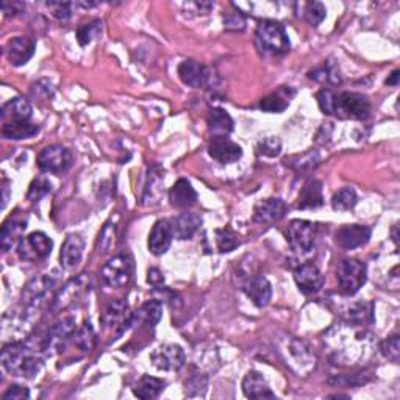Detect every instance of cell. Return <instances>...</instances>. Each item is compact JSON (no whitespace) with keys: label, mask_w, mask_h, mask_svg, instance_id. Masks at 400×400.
<instances>
[{"label":"cell","mask_w":400,"mask_h":400,"mask_svg":"<svg viewBox=\"0 0 400 400\" xmlns=\"http://www.w3.org/2000/svg\"><path fill=\"white\" fill-rule=\"evenodd\" d=\"M30 397V391L26 387H21V384H11V387L4 392L2 399L4 400H24Z\"/></svg>","instance_id":"816d5d0a"},{"label":"cell","mask_w":400,"mask_h":400,"mask_svg":"<svg viewBox=\"0 0 400 400\" xmlns=\"http://www.w3.org/2000/svg\"><path fill=\"white\" fill-rule=\"evenodd\" d=\"M336 99L338 96L330 88L321 89L316 94L319 109L322 113L327 114V116H333V114L336 116Z\"/></svg>","instance_id":"f6af8a7d"},{"label":"cell","mask_w":400,"mask_h":400,"mask_svg":"<svg viewBox=\"0 0 400 400\" xmlns=\"http://www.w3.org/2000/svg\"><path fill=\"white\" fill-rule=\"evenodd\" d=\"M114 240H116V226L111 224H105V227L102 228V232L99 235V241H97V250L100 253H106L110 252L111 248L114 245Z\"/></svg>","instance_id":"7dc6e473"},{"label":"cell","mask_w":400,"mask_h":400,"mask_svg":"<svg viewBox=\"0 0 400 400\" xmlns=\"http://www.w3.org/2000/svg\"><path fill=\"white\" fill-rule=\"evenodd\" d=\"M294 96L296 91L291 87H280L277 91L260 100V109L266 113H283L288 109Z\"/></svg>","instance_id":"4316f807"},{"label":"cell","mask_w":400,"mask_h":400,"mask_svg":"<svg viewBox=\"0 0 400 400\" xmlns=\"http://www.w3.org/2000/svg\"><path fill=\"white\" fill-rule=\"evenodd\" d=\"M336 279L341 294L349 297L355 296L366 283L367 266L357 258H345L338 265Z\"/></svg>","instance_id":"3957f363"},{"label":"cell","mask_w":400,"mask_h":400,"mask_svg":"<svg viewBox=\"0 0 400 400\" xmlns=\"http://www.w3.org/2000/svg\"><path fill=\"white\" fill-rule=\"evenodd\" d=\"M169 224H171L172 236L175 240L187 241L191 240V238L197 233L200 224H202V219L194 213H182L169 222Z\"/></svg>","instance_id":"d4e9b609"},{"label":"cell","mask_w":400,"mask_h":400,"mask_svg":"<svg viewBox=\"0 0 400 400\" xmlns=\"http://www.w3.org/2000/svg\"><path fill=\"white\" fill-rule=\"evenodd\" d=\"M104 24L100 19H94L88 22V24H83L77 28V41L82 45V48H87L94 40H99L100 35H102Z\"/></svg>","instance_id":"f35d334b"},{"label":"cell","mask_w":400,"mask_h":400,"mask_svg":"<svg viewBox=\"0 0 400 400\" xmlns=\"http://www.w3.org/2000/svg\"><path fill=\"white\" fill-rule=\"evenodd\" d=\"M2 10L5 11L6 16H18L19 13H22L26 10V6L24 4H21V2H4L2 4Z\"/></svg>","instance_id":"db71d44e"},{"label":"cell","mask_w":400,"mask_h":400,"mask_svg":"<svg viewBox=\"0 0 400 400\" xmlns=\"http://www.w3.org/2000/svg\"><path fill=\"white\" fill-rule=\"evenodd\" d=\"M309 79L322 84H330V87H336V84H341L343 82L340 67L333 60L322 61L319 66L313 67L309 72Z\"/></svg>","instance_id":"4dcf8cb0"},{"label":"cell","mask_w":400,"mask_h":400,"mask_svg":"<svg viewBox=\"0 0 400 400\" xmlns=\"http://www.w3.org/2000/svg\"><path fill=\"white\" fill-rule=\"evenodd\" d=\"M243 292L258 309H265L272 299V284L263 275H252L243 284Z\"/></svg>","instance_id":"e0dca14e"},{"label":"cell","mask_w":400,"mask_h":400,"mask_svg":"<svg viewBox=\"0 0 400 400\" xmlns=\"http://www.w3.org/2000/svg\"><path fill=\"white\" fill-rule=\"evenodd\" d=\"M287 216V204L279 197L261 200L253 209V222L261 226L275 224Z\"/></svg>","instance_id":"2e32d148"},{"label":"cell","mask_w":400,"mask_h":400,"mask_svg":"<svg viewBox=\"0 0 400 400\" xmlns=\"http://www.w3.org/2000/svg\"><path fill=\"white\" fill-rule=\"evenodd\" d=\"M83 250H84V241L80 235H69L66 241L61 245L60 252V263L67 271L77 267L80 265L83 258Z\"/></svg>","instance_id":"cb8c5ba5"},{"label":"cell","mask_w":400,"mask_h":400,"mask_svg":"<svg viewBox=\"0 0 400 400\" xmlns=\"http://www.w3.org/2000/svg\"><path fill=\"white\" fill-rule=\"evenodd\" d=\"M35 48L36 44L33 40H30L27 36H16L6 44L5 55L13 66L19 67L27 65L32 60V57L35 55Z\"/></svg>","instance_id":"44dd1931"},{"label":"cell","mask_w":400,"mask_h":400,"mask_svg":"<svg viewBox=\"0 0 400 400\" xmlns=\"http://www.w3.org/2000/svg\"><path fill=\"white\" fill-rule=\"evenodd\" d=\"M224 24H226V28L228 30H232V28L243 30L245 26V21L240 11H233V13L224 14Z\"/></svg>","instance_id":"f5cc1de1"},{"label":"cell","mask_w":400,"mask_h":400,"mask_svg":"<svg viewBox=\"0 0 400 400\" xmlns=\"http://www.w3.org/2000/svg\"><path fill=\"white\" fill-rule=\"evenodd\" d=\"M9 191H10V188H9V182L4 180V183H2V192H4V197H2V200H4L2 209H5L6 204H9Z\"/></svg>","instance_id":"6f0895ef"},{"label":"cell","mask_w":400,"mask_h":400,"mask_svg":"<svg viewBox=\"0 0 400 400\" xmlns=\"http://www.w3.org/2000/svg\"><path fill=\"white\" fill-rule=\"evenodd\" d=\"M358 202V196L352 187H344L336 191L332 197V209L335 211H349Z\"/></svg>","instance_id":"74e56055"},{"label":"cell","mask_w":400,"mask_h":400,"mask_svg":"<svg viewBox=\"0 0 400 400\" xmlns=\"http://www.w3.org/2000/svg\"><path fill=\"white\" fill-rule=\"evenodd\" d=\"M349 319L353 326L363 327L365 324L372 322V304H357L349 311Z\"/></svg>","instance_id":"b9f144b4"},{"label":"cell","mask_w":400,"mask_h":400,"mask_svg":"<svg viewBox=\"0 0 400 400\" xmlns=\"http://www.w3.org/2000/svg\"><path fill=\"white\" fill-rule=\"evenodd\" d=\"M399 79H400V71H399V69H396V71H392V74L388 77L387 80H384V83H387L388 87H397Z\"/></svg>","instance_id":"9f6ffc18"},{"label":"cell","mask_w":400,"mask_h":400,"mask_svg":"<svg viewBox=\"0 0 400 400\" xmlns=\"http://www.w3.org/2000/svg\"><path fill=\"white\" fill-rule=\"evenodd\" d=\"M180 80L189 88H204L210 80V71L204 63H200L197 60H184L179 65Z\"/></svg>","instance_id":"ac0fdd59"},{"label":"cell","mask_w":400,"mask_h":400,"mask_svg":"<svg viewBox=\"0 0 400 400\" xmlns=\"http://www.w3.org/2000/svg\"><path fill=\"white\" fill-rule=\"evenodd\" d=\"M72 338H74L75 345L82 352L88 353L92 349H94V345H96V332H94V328H92L91 322L84 321L83 326L80 328L75 330V333H74Z\"/></svg>","instance_id":"8d00e7d4"},{"label":"cell","mask_w":400,"mask_h":400,"mask_svg":"<svg viewBox=\"0 0 400 400\" xmlns=\"http://www.w3.org/2000/svg\"><path fill=\"white\" fill-rule=\"evenodd\" d=\"M324 205V194H322V182L310 179L304 184L299 194L300 210H314Z\"/></svg>","instance_id":"f1b7e54d"},{"label":"cell","mask_w":400,"mask_h":400,"mask_svg":"<svg viewBox=\"0 0 400 400\" xmlns=\"http://www.w3.org/2000/svg\"><path fill=\"white\" fill-rule=\"evenodd\" d=\"M392 241H394L396 245H397V243H399V238H397V226L392 227Z\"/></svg>","instance_id":"680465c9"},{"label":"cell","mask_w":400,"mask_h":400,"mask_svg":"<svg viewBox=\"0 0 400 400\" xmlns=\"http://www.w3.org/2000/svg\"><path fill=\"white\" fill-rule=\"evenodd\" d=\"M32 111V105L26 97H14L4 104L2 110H0V121H2V126L11 124V122L30 121Z\"/></svg>","instance_id":"603a6c76"},{"label":"cell","mask_w":400,"mask_h":400,"mask_svg":"<svg viewBox=\"0 0 400 400\" xmlns=\"http://www.w3.org/2000/svg\"><path fill=\"white\" fill-rule=\"evenodd\" d=\"M27 228V218L21 216L19 213L10 216L4 222L2 230H0V245L4 252H10L14 245L21 243L24 238V232Z\"/></svg>","instance_id":"ffe728a7"},{"label":"cell","mask_w":400,"mask_h":400,"mask_svg":"<svg viewBox=\"0 0 400 400\" xmlns=\"http://www.w3.org/2000/svg\"><path fill=\"white\" fill-rule=\"evenodd\" d=\"M243 392L248 399L261 400V399H275V394L269 388L265 377L257 371L245 374L243 380Z\"/></svg>","instance_id":"484cf974"},{"label":"cell","mask_w":400,"mask_h":400,"mask_svg":"<svg viewBox=\"0 0 400 400\" xmlns=\"http://www.w3.org/2000/svg\"><path fill=\"white\" fill-rule=\"evenodd\" d=\"M100 275L106 287L114 289L124 288L132 279V261L127 255L113 257L106 261Z\"/></svg>","instance_id":"30bf717a"},{"label":"cell","mask_w":400,"mask_h":400,"mask_svg":"<svg viewBox=\"0 0 400 400\" xmlns=\"http://www.w3.org/2000/svg\"><path fill=\"white\" fill-rule=\"evenodd\" d=\"M319 161H321L319 152L310 150L302 153V155H296L284 160V163H287V166H289L291 169H294L297 174H310L318 167Z\"/></svg>","instance_id":"d590c367"},{"label":"cell","mask_w":400,"mask_h":400,"mask_svg":"<svg viewBox=\"0 0 400 400\" xmlns=\"http://www.w3.org/2000/svg\"><path fill=\"white\" fill-rule=\"evenodd\" d=\"M41 353H44L43 338L36 345H33L32 340L13 341L4 345L0 361L9 374L21 379H33L43 367Z\"/></svg>","instance_id":"6da1fadb"},{"label":"cell","mask_w":400,"mask_h":400,"mask_svg":"<svg viewBox=\"0 0 400 400\" xmlns=\"http://www.w3.org/2000/svg\"><path fill=\"white\" fill-rule=\"evenodd\" d=\"M371 379H372L371 371H361L358 374L348 375V377H336V379H330L328 382L335 384H343V387H361V384L371 382Z\"/></svg>","instance_id":"c3c4849f"},{"label":"cell","mask_w":400,"mask_h":400,"mask_svg":"<svg viewBox=\"0 0 400 400\" xmlns=\"http://www.w3.org/2000/svg\"><path fill=\"white\" fill-rule=\"evenodd\" d=\"M57 280L50 275H35L33 279H30L24 289H22V302L28 309H36L40 306L45 299L49 297L50 291L55 288Z\"/></svg>","instance_id":"8fae6325"},{"label":"cell","mask_w":400,"mask_h":400,"mask_svg":"<svg viewBox=\"0 0 400 400\" xmlns=\"http://www.w3.org/2000/svg\"><path fill=\"white\" fill-rule=\"evenodd\" d=\"M172 230H171V224L169 221L160 219L153 224L150 233H149V241H148V248L152 255L155 257H161L171 248L172 243Z\"/></svg>","instance_id":"7402d4cb"},{"label":"cell","mask_w":400,"mask_h":400,"mask_svg":"<svg viewBox=\"0 0 400 400\" xmlns=\"http://www.w3.org/2000/svg\"><path fill=\"white\" fill-rule=\"evenodd\" d=\"M209 153L213 160L222 165H228L243 157V149L227 136H213L209 144Z\"/></svg>","instance_id":"d6986e66"},{"label":"cell","mask_w":400,"mask_h":400,"mask_svg":"<svg viewBox=\"0 0 400 400\" xmlns=\"http://www.w3.org/2000/svg\"><path fill=\"white\" fill-rule=\"evenodd\" d=\"M100 321H102V326L105 330H113V332L116 333L114 340H118V338L121 335H124L130 327L135 326L133 313L130 311V306L126 300L121 299L113 300V302L109 304Z\"/></svg>","instance_id":"5b68a950"},{"label":"cell","mask_w":400,"mask_h":400,"mask_svg":"<svg viewBox=\"0 0 400 400\" xmlns=\"http://www.w3.org/2000/svg\"><path fill=\"white\" fill-rule=\"evenodd\" d=\"M258 155L275 158L282 153V140L279 136H266L257 144Z\"/></svg>","instance_id":"ee69618b"},{"label":"cell","mask_w":400,"mask_h":400,"mask_svg":"<svg viewBox=\"0 0 400 400\" xmlns=\"http://www.w3.org/2000/svg\"><path fill=\"white\" fill-rule=\"evenodd\" d=\"M53 249L50 238L43 232H33L24 236L18 244V255L22 261L38 263L48 258Z\"/></svg>","instance_id":"52a82bcc"},{"label":"cell","mask_w":400,"mask_h":400,"mask_svg":"<svg viewBox=\"0 0 400 400\" xmlns=\"http://www.w3.org/2000/svg\"><path fill=\"white\" fill-rule=\"evenodd\" d=\"M148 283L152 284V287H161L165 283V275L157 267H152L148 272Z\"/></svg>","instance_id":"11a10c76"},{"label":"cell","mask_w":400,"mask_h":400,"mask_svg":"<svg viewBox=\"0 0 400 400\" xmlns=\"http://www.w3.org/2000/svg\"><path fill=\"white\" fill-rule=\"evenodd\" d=\"M169 200L175 209H191L197 202V192L187 179H180L169 191Z\"/></svg>","instance_id":"83f0119b"},{"label":"cell","mask_w":400,"mask_h":400,"mask_svg":"<svg viewBox=\"0 0 400 400\" xmlns=\"http://www.w3.org/2000/svg\"><path fill=\"white\" fill-rule=\"evenodd\" d=\"M294 280L299 291L305 296L316 294L324 287V275L318 269L316 265L305 263L300 265L294 271Z\"/></svg>","instance_id":"9a60e30c"},{"label":"cell","mask_w":400,"mask_h":400,"mask_svg":"<svg viewBox=\"0 0 400 400\" xmlns=\"http://www.w3.org/2000/svg\"><path fill=\"white\" fill-rule=\"evenodd\" d=\"M209 128L213 136H228L233 132L235 122L224 109H213L209 114Z\"/></svg>","instance_id":"d6a6232c"},{"label":"cell","mask_w":400,"mask_h":400,"mask_svg":"<svg viewBox=\"0 0 400 400\" xmlns=\"http://www.w3.org/2000/svg\"><path fill=\"white\" fill-rule=\"evenodd\" d=\"M216 244H218V250L221 253H228V252L235 250L238 245L241 244V241L232 228L226 227L216 232Z\"/></svg>","instance_id":"60d3db41"},{"label":"cell","mask_w":400,"mask_h":400,"mask_svg":"<svg viewBox=\"0 0 400 400\" xmlns=\"http://www.w3.org/2000/svg\"><path fill=\"white\" fill-rule=\"evenodd\" d=\"M165 387H166V383L161 379L144 374L133 387V394L143 400L155 399L160 396V392L165 389Z\"/></svg>","instance_id":"836d02e7"},{"label":"cell","mask_w":400,"mask_h":400,"mask_svg":"<svg viewBox=\"0 0 400 400\" xmlns=\"http://www.w3.org/2000/svg\"><path fill=\"white\" fill-rule=\"evenodd\" d=\"M304 19L309 22L310 26L313 27H318L322 21L326 19L327 16V10L324 4L321 2H310V4H305L304 6V13H302Z\"/></svg>","instance_id":"7bdbcfd3"},{"label":"cell","mask_w":400,"mask_h":400,"mask_svg":"<svg viewBox=\"0 0 400 400\" xmlns=\"http://www.w3.org/2000/svg\"><path fill=\"white\" fill-rule=\"evenodd\" d=\"M38 133H40V126L32 124L30 121L11 122V124L2 126V135L6 140H28V138H33Z\"/></svg>","instance_id":"e575fe53"},{"label":"cell","mask_w":400,"mask_h":400,"mask_svg":"<svg viewBox=\"0 0 400 400\" xmlns=\"http://www.w3.org/2000/svg\"><path fill=\"white\" fill-rule=\"evenodd\" d=\"M380 353L384 357L388 358L392 363H397L399 357H400V338L399 335H392L387 340H383L379 345Z\"/></svg>","instance_id":"bcb514c9"},{"label":"cell","mask_w":400,"mask_h":400,"mask_svg":"<svg viewBox=\"0 0 400 400\" xmlns=\"http://www.w3.org/2000/svg\"><path fill=\"white\" fill-rule=\"evenodd\" d=\"M372 230L367 226H360V224H349L343 226L341 228L336 230L335 233V241L340 248L345 250H353L358 248H363L371 240Z\"/></svg>","instance_id":"5bb4252c"},{"label":"cell","mask_w":400,"mask_h":400,"mask_svg":"<svg viewBox=\"0 0 400 400\" xmlns=\"http://www.w3.org/2000/svg\"><path fill=\"white\" fill-rule=\"evenodd\" d=\"M150 361L160 371L177 372L184 366L187 357L179 344H166L152 352Z\"/></svg>","instance_id":"7c38bea8"},{"label":"cell","mask_w":400,"mask_h":400,"mask_svg":"<svg viewBox=\"0 0 400 400\" xmlns=\"http://www.w3.org/2000/svg\"><path fill=\"white\" fill-rule=\"evenodd\" d=\"M318 227L311 221L294 219L289 222L287 230V240L289 248L296 253H309L314 248Z\"/></svg>","instance_id":"8992f818"},{"label":"cell","mask_w":400,"mask_h":400,"mask_svg":"<svg viewBox=\"0 0 400 400\" xmlns=\"http://www.w3.org/2000/svg\"><path fill=\"white\" fill-rule=\"evenodd\" d=\"M255 43L260 52L266 55H284L291 48L287 30L280 22L272 19L261 21L255 30Z\"/></svg>","instance_id":"7a4b0ae2"},{"label":"cell","mask_w":400,"mask_h":400,"mask_svg":"<svg viewBox=\"0 0 400 400\" xmlns=\"http://www.w3.org/2000/svg\"><path fill=\"white\" fill-rule=\"evenodd\" d=\"M72 153L63 145L53 144L40 152L38 155V167L48 174H65L72 166Z\"/></svg>","instance_id":"ba28073f"},{"label":"cell","mask_w":400,"mask_h":400,"mask_svg":"<svg viewBox=\"0 0 400 400\" xmlns=\"http://www.w3.org/2000/svg\"><path fill=\"white\" fill-rule=\"evenodd\" d=\"M89 287H91L89 274H80L77 275L75 279L69 280L65 287L57 292L55 297H53L50 305L52 313H61L66 311L67 309H71V306L79 302L84 292L89 291Z\"/></svg>","instance_id":"277c9868"},{"label":"cell","mask_w":400,"mask_h":400,"mask_svg":"<svg viewBox=\"0 0 400 400\" xmlns=\"http://www.w3.org/2000/svg\"><path fill=\"white\" fill-rule=\"evenodd\" d=\"M53 94V88H52V83L49 80H40L38 83H35L32 87V97L33 99H49Z\"/></svg>","instance_id":"f907efd6"},{"label":"cell","mask_w":400,"mask_h":400,"mask_svg":"<svg viewBox=\"0 0 400 400\" xmlns=\"http://www.w3.org/2000/svg\"><path fill=\"white\" fill-rule=\"evenodd\" d=\"M371 102L360 92H343L336 99V116L344 113L345 118L366 121L371 116Z\"/></svg>","instance_id":"9c48e42d"},{"label":"cell","mask_w":400,"mask_h":400,"mask_svg":"<svg viewBox=\"0 0 400 400\" xmlns=\"http://www.w3.org/2000/svg\"><path fill=\"white\" fill-rule=\"evenodd\" d=\"M163 183H165V172L160 166H153L149 175L148 183H145L144 194H143V205H153L160 202V197L163 194Z\"/></svg>","instance_id":"f546056e"},{"label":"cell","mask_w":400,"mask_h":400,"mask_svg":"<svg viewBox=\"0 0 400 400\" xmlns=\"http://www.w3.org/2000/svg\"><path fill=\"white\" fill-rule=\"evenodd\" d=\"M75 319L72 316H66L63 319L57 321L55 324L50 327V330L43 338V348L44 353H49L50 350H60L65 348V344L71 340L75 333Z\"/></svg>","instance_id":"4fadbf2b"},{"label":"cell","mask_w":400,"mask_h":400,"mask_svg":"<svg viewBox=\"0 0 400 400\" xmlns=\"http://www.w3.org/2000/svg\"><path fill=\"white\" fill-rule=\"evenodd\" d=\"M48 9L50 10L52 16L65 22L67 19H71L72 16V4L67 2H48Z\"/></svg>","instance_id":"681fc988"},{"label":"cell","mask_w":400,"mask_h":400,"mask_svg":"<svg viewBox=\"0 0 400 400\" xmlns=\"http://www.w3.org/2000/svg\"><path fill=\"white\" fill-rule=\"evenodd\" d=\"M52 192V183L48 177H36V179L30 183L28 191H27V200L30 202H40L43 197H45Z\"/></svg>","instance_id":"ab89813d"},{"label":"cell","mask_w":400,"mask_h":400,"mask_svg":"<svg viewBox=\"0 0 400 400\" xmlns=\"http://www.w3.org/2000/svg\"><path fill=\"white\" fill-rule=\"evenodd\" d=\"M133 316L135 324L136 322H141V324L148 327H155L161 321V318H163V304L157 299L148 300V302H144L140 306V310L133 313Z\"/></svg>","instance_id":"1f68e13d"}]
</instances>
